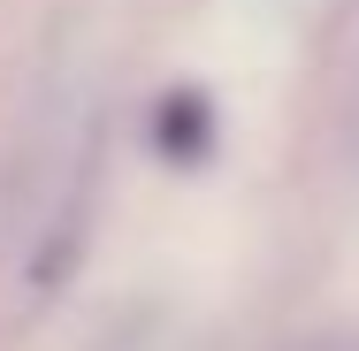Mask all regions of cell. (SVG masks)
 Returning a JSON list of instances; mask_svg holds the SVG:
<instances>
[{
	"label": "cell",
	"instance_id": "cell-1",
	"mask_svg": "<svg viewBox=\"0 0 359 351\" xmlns=\"http://www.w3.org/2000/svg\"><path fill=\"white\" fill-rule=\"evenodd\" d=\"M207 130H215V107L199 92H176L161 107V153H207Z\"/></svg>",
	"mask_w": 359,
	"mask_h": 351
}]
</instances>
